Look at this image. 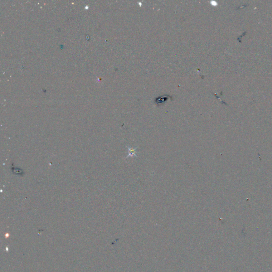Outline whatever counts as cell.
<instances>
[{
  "instance_id": "obj_1",
  "label": "cell",
  "mask_w": 272,
  "mask_h": 272,
  "mask_svg": "<svg viewBox=\"0 0 272 272\" xmlns=\"http://www.w3.org/2000/svg\"><path fill=\"white\" fill-rule=\"evenodd\" d=\"M172 99V97L168 95H163L158 97L154 100L155 103L158 106L164 104L168 100V99Z\"/></svg>"
},
{
  "instance_id": "obj_2",
  "label": "cell",
  "mask_w": 272,
  "mask_h": 272,
  "mask_svg": "<svg viewBox=\"0 0 272 272\" xmlns=\"http://www.w3.org/2000/svg\"><path fill=\"white\" fill-rule=\"evenodd\" d=\"M138 147L136 148H133V147H128V155L127 158H131V157H137V152L136 149H137Z\"/></svg>"
}]
</instances>
